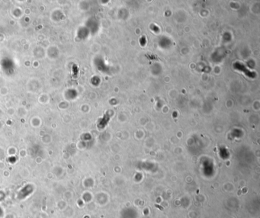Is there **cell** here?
Segmentation results:
<instances>
[{
    "mask_svg": "<svg viewBox=\"0 0 260 218\" xmlns=\"http://www.w3.org/2000/svg\"><path fill=\"white\" fill-rule=\"evenodd\" d=\"M33 191V188L30 185H27V187H25L22 191H20V193L19 194V198L20 199H22V198H25V197H27V195H29Z\"/></svg>",
    "mask_w": 260,
    "mask_h": 218,
    "instance_id": "1",
    "label": "cell"
}]
</instances>
